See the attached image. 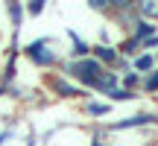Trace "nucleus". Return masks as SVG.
<instances>
[{"label": "nucleus", "instance_id": "nucleus-8", "mask_svg": "<svg viewBox=\"0 0 158 146\" xmlns=\"http://www.w3.org/2000/svg\"><path fill=\"white\" fill-rule=\"evenodd\" d=\"M135 67H138V70H149V67H152V56H141V59L135 62Z\"/></svg>", "mask_w": 158, "mask_h": 146}, {"label": "nucleus", "instance_id": "nucleus-5", "mask_svg": "<svg viewBox=\"0 0 158 146\" xmlns=\"http://www.w3.org/2000/svg\"><path fill=\"white\" fill-rule=\"evenodd\" d=\"M97 56H100V62H106V64L117 62V53H114L111 47H100V50H97Z\"/></svg>", "mask_w": 158, "mask_h": 146}, {"label": "nucleus", "instance_id": "nucleus-15", "mask_svg": "<svg viewBox=\"0 0 158 146\" xmlns=\"http://www.w3.org/2000/svg\"><path fill=\"white\" fill-rule=\"evenodd\" d=\"M6 137H9V135H0V143H3V140H6Z\"/></svg>", "mask_w": 158, "mask_h": 146}, {"label": "nucleus", "instance_id": "nucleus-6", "mask_svg": "<svg viewBox=\"0 0 158 146\" xmlns=\"http://www.w3.org/2000/svg\"><path fill=\"white\" fill-rule=\"evenodd\" d=\"M70 38H73V53H76V56H85V53H88V44H85V41H79L73 32H70Z\"/></svg>", "mask_w": 158, "mask_h": 146}, {"label": "nucleus", "instance_id": "nucleus-9", "mask_svg": "<svg viewBox=\"0 0 158 146\" xmlns=\"http://www.w3.org/2000/svg\"><path fill=\"white\" fill-rule=\"evenodd\" d=\"M53 85H56V91H59V94H76V88H70V85H64V82H53Z\"/></svg>", "mask_w": 158, "mask_h": 146}, {"label": "nucleus", "instance_id": "nucleus-10", "mask_svg": "<svg viewBox=\"0 0 158 146\" xmlns=\"http://www.w3.org/2000/svg\"><path fill=\"white\" fill-rule=\"evenodd\" d=\"M41 9H44V3H41V0H32V3L27 6V12H29V15H38Z\"/></svg>", "mask_w": 158, "mask_h": 146}, {"label": "nucleus", "instance_id": "nucleus-12", "mask_svg": "<svg viewBox=\"0 0 158 146\" xmlns=\"http://www.w3.org/2000/svg\"><path fill=\"white\" fill-rule=\"evenodd\" d=\"M88 111H91V114H106L108 108H106V105H100V102H91V105H88Z\"/></svg>", "mask_w": 158, "mask_h": 146}, {"label": "nucleus", "instance_id": "nucleus-1", "mask_svg": "<svg viewBox=\"0 0 158 146\" xmlns=\"http://www.w3.org/2000/svg\"><path fill=\"white\" fill-rule=\"evenodd\" d=\"M68 73H73V76H79L85 85H97V79H100V73H102V67H100V62H91V59H82V62H73L68 67Z\"/></svg>", "mask_w": 158, "mask_h": 146}, {"label": "nucleus", "instance_id": "nucleus-4", "mask_svg": "<svg viewBox=\"0 0 158 146\" xmlns=\"http://www.w3.org/2000/svg\"><path fill=\"white\" fill-rule=\"evenodd\" d=\"M152 32H155V26H152V23L141 21V23H138V29H135V41H143L147 35H152Z\"/></svg>", "mask_w": 158, "mask_h": 146}, {"label": "nucleus", "instance_id": "nucleus-13", "mask_svg": "<svg viewBox=\"0 0 158 146\" xmlns=\"http://www.w3.org/2000/svg\"><path fill=\"white\" fill-rule=\"evenodd\" d=\"M114 99H132V91H111Z\"/></svg>", "mask_w": 158, "mask_h": 146}, {"label": "nucleus", "instance_id": "nucleus-14", "mask_svg": "<svg viewBox=\"0 0 158 146\" xmlns=\"http://www.w3.org/2000/svg\"><path fill=\"white\" fill-rule=\"evenodd\" d=\"M135 82H138V76H135V73H129V76H126V91H129Z\"/></svg>", "mask_w": 158, "mask_h": 146}, {"label": "nucleus", "instance_id": "nucleus-3", "mask_svg": "<svg viewBox=\"0 0 158 146\" xmlns=\"http://www.w3.org/2000/svg\"><path fill=\"white\" fill-rule=\"evenodd\" d=\"M114 85H117V76H114V73H106V70H102L94 88H100V91H108V94H111V91H114Z\"/></svg>", "mask_w": 158, "mask_h": 146}, {"label": "nucleus", "instance_id": "nucleus-11", "mask_svg": "<svg viewBox=\"0 0 158 146\" xmlns=\"http://www.w3.org/2000/svg\"><path fill=\"white\" fill-rule=\"evenodd\" d=\"M147 91H158V70L147 79Z\"/></svg>", "mask_w": 158, "mask_h": 146}, {"label": "nucleus", "instance_id": "nucleus-2", "mask_svg": "<svg viewBox=\"0 0 158 146\" xmlns=\"http://www.w3.org/2000/svg\"><path fill=\"white\" fill-rule=\"evenodd\" d=\"M27 56L32 59L35 64H53V62H56V56L47 53V41H35V44H29L27 47Z\"/></svg>", "mask_w": 158, "mask_h": 146}, {"label": "nucleus", "instance_id": "nucleus-7", "mask_svg": "<svg viewBox=\"0 0 158 146\" xmlns=\"http://www.w3.org/2000/svg\"><path fill=\"white\" fill-rule=\"evenodd\" d=\"M141 12H143L147 18H158V0H155V3H143Z\"/></svg>", "mask_w": 158, "mask_h": 146}]
</instances>
